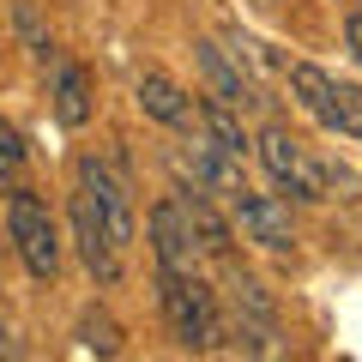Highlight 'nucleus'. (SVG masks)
<instances>
[{"mask_svg": "<svg viewBox=\"0 0 362 362\" xmlns=\"http://www.w3.org/2000/svg\"><path fill=\"white\" fill-rule=\"evenodd\" d=\"M199 127H206V139H218L223 151H235V157H247V133H242V109H230L223 97H199Z\"/></svg>", "mask_w": 362, "mask_h": 362, "instance_id": "obj_14", "label": "nucleus"}, {"mask_svg": "<svg viewBox=\"0 0 362 362\" xmlns=\"http://www.w3.org/2000/svg\"><path fill=\"white\" fill-rule=\"evenodd\" d=\"M13 25H18V37H25V49L37 54V61H49V54H54V42H49V30H42V18H37L30 0H13Z\"/></svg>", "mask_w": 362, "mask_h": 362, "instance_id": "obj_16", "label": "nucleus"}, {"mask_svg": "<svg viewBox=\"0 0 362 362\" xmlns=\"http://www.w3.org/2000/svg\"><path fill=\"white\" fill-rule=\"evenodd\" d=\"M194 181L206 187V194H223V199H242V194H247L242 157L223 151L218 139H199V145H194Z\"/></svg>", "mask_w": 362, "mask_h": 362, "instance_id": "obj_10", "label": "nucleus"}, {"mask_svg": "<svg viewBox=\"0 0 362 362\" xmlns=\"http://www.w3.org/2000/svg\"><path fill=\"white\" fill-rule=\"evenodd\" d=\"M157 308H163V320H169V332H175L181 350H218L223 314H218V296L206 290L199 272L157 266Z\"/></svg>", "mask_w": 362, "mask_h": 362, "instance_id": "obj_1", "label": "nucleus"}, {"mask_svg": "<svg viewBox=\"0 0 362 362\" xmlns=\"http://www.w3.org/2000/svg\"><path fill=\"white\" fill-rule=\"evenodd\" d=\"M151 254H157V266H169V272H199V254H206V247H199L181 199H157L151 206Z\"/></svg>", "mask_w": 362, "mask_h": 362, "instance_id": "obj_6", "label": "nucleus"}, {"mask_svg": "<svg viewBox=\"0 0 362 362\" xmlns=\"http://www.w3.org/2000/svg\"><path fill=\"white\" fill-rule=\"evenodd\" d=\"M290 97H296L326 133H338V139H362V90L356 85H338V78L320 73L314 61H296V66H290Z\"/></svg>", "mask_w": 362, "mask_h": 362, "instance_id": "obj_2", "label": "nucleus"}, {"mask_svg": "<svg viewBox=\"0 0 362 362\" xmlns=\"http://www.w3.org/2000/svg\"><path fill=\"white\" fill-rule=\"evenodd\" d=\"M181 211H187V223H194V235H199V247H206L211 259H223L230 254V223L218 218V206L206 199V187H181Z\"/></svg>", "mask_w": 362, "mask_h": 362, "instance_id": "obj_12", "label": "nucleus"}, {"mask_svg": "<svg viewBox=\"0 0 362 362\" xmlns=\"http://www.w3.org/2000/svg\"><path fill=\"white\" fill-rule=\"evenodd\" d=\"M199 49V66H206V85H211V97H223L230 109H254L259 103V90H254V78L242 73V54H223L218 42H194Z\"/></svg>", "mask_w": 362, "mask_h": 362, "instance_id": "obj_9", "label": "nucleus"}, {"mask_svg": "<svg viewBox=\"0 0 362 362\" xmlns=\"http://www.w3.org/2000/svg\"><path fill=\"white\" fill-rule=\"evenodd\" d=\"M54 121L61 127H85L90 121V78L73 61H61V73H54Z\"/></svg>", "mask_w": 362, "mask_h": 362, "instance_id": "obj_13", "label": "nucleus"}, {"mask_svg": "<svg viewBox=\"0 0 362 362\" xmlns=\"http://www.w3.org/2000/svg\"><path fill=\"white\" fill-rule=\"evenodd\" d=\"M78 344L97 350V356H115L121 350V326L109 320V314H85V320H78Z\"/></svg>", "mask_w": 362, "mask_h": 362, "instance_id": "obj_15", "label": "nucleus"}, {"mask_svg": "<svg viewBox=\"0 0 362 362\" xmlns=\"http://www.w3.org/2000/svg\"><path fill=\"white\" fill-rule=\"evenodd\" d=\"M6 235H13V247H18V259H25L30 278L49 284L54 272H61V230H54L49 206H42L30 187H13V199H6Z\"/></svg>", "mask_w": 362, "mask_h": 362, "instance_id": "obj_3", "label": "nucleus"}, {"mask_svg": "<svg viewBox=\"0 0 362 362\" xmlns=\"http://www.w3.org/2000/svg\"><path fill=\"white\" fill-rule=\"evenodd\" d=\"M78 187H85L90 199H97V211H103V230H109V242L115 247H127L133 242V187L115 175L109 163H97V157H78Z\"/></svg>", "mask_w": 362, "mask_h": 362, "instance_id": "obj_5", "label": "nucleus"}, {"mask_svg": "<svg viewBox=\"0 0 362 362\" xmlns=\"http://www.w3.org/2000/svg\"><path fill=\"white\" fill-rule=\"evenodd\" d=\"M235 211H242L247 242L272 247V254H290V247H296V230H290V206H278L272 194H242V199H235Z\"/></svg>", "mask_w": 362, "mask_h": 362, "instance_id": "obj_8", "label": "nucleus"}, {"mask_svg": "<svg viewBox=\"0 0 362 362\" xmlns=\"http://www.w3.org/2000/svg\"><path fill=\"white\" fill-rule=\"evenodd\" d=\"M73 242H78V254H85V266H90L97 284H121V247L109 242L103 211H97V199H90L85 187L73 194Z\"/></svg>", "mask_w": 362, "mask_h": 362, "instance_id": "obj_7", "label": "nucleus"}, {"mask_svg": "<svg viewBox=\"0 0 362 362\" xmlns=\"http://www.w3.org/2000/svg\"><path fill=\"white\" fill-rule=\"evenodd\" d=\"M344 49H350V61L362 66V6H356V13L344 18Z\"/></svg>", "mask_w": 362, "mask_h": 362, "instance_id": "obj_18", "label": "nucleus"}, {"mask_svg": "<svg viewBox=\"0 0 362 362\" xmlns=\"http://www.w3.org/2000/svg\"><path fill=\"white\" fill-rule=\"evenodd\" d=\"M259 163L272 169V181H278L284 194H296V199H326V169L308 163V151H302L284 127H266V133H259Z\"/></svg>", "mask_w": 362, "mask_h": 362, "instance_id": "obj_4", "label": "nucleus"}, {"mask_svg": "<svg viewBox=\"0 0 362 362\" xmlns=\"http://www.w3.org/2000/svg\"><path fill=\"white\" fill-rule=\"evenodd\" d=\"M139 109H145L151 121H163V127H187V121H194L187 90H181L175 78H163V73H145V78H139Z\"/></svg>", "mask_w": 362, "mask_h": 362, "instance_id": "obj_11", "label": "nucleus"}, {"mask_svg": "<svg viewBox=\"0 0 362 362\" xmlns=\"http://www.w3.org/2000/svg\"><path fill=\"white\" fill-rule=\"evenodd\" d=\"M18 163H25V145H18V133L0 121V175H13Z\"/></svg>", "mask_w": 362, "mask_h": 362, "instance_id": "obj_17", "label": "nucleus"}]
</instances>
